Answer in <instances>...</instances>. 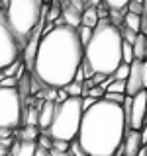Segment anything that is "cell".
<instances>
[{"label": "cell", "mask_w": 147, "mask_h": 156, "mask_svg": "<svg viewBox=\"0 0 147 156\" xmlns=\"http://www.w3.org/2000/svg\"><path fill=\"white\" fill-rule=\"evenodd\" d=\"M106 94H120V96H126V82L114 80L110 86L106 88Z\"/></svg>", "instance_id": "23"}, {"label": "cell", "mask_w": 147, "mask_h": 156, "mask_svg": "<svg viewBox=\"0 0 147 156\" xmlns=\"http://www.w3.org/2000/svg\"><path fill=\"white\" fill-rule=\"evenodd\" d=\"M20 51H22V49H20L18 39L10 31L4 12H0V72L6 66H10L12 62L18 61Z\"/></svg>", "instance_id": "7"}, {"label": "cell", "mask_w": 147, "mask_h": 156, "mask_svg": "<svg viewBox=\"0 0 147 156\" xmlns=\"http://www.w3.org/2000/svg\"><path fill=\"white\" fill-rule=\"evenodd\" d=\"M53 115H55V104L53 101H39V109H37V129L41 133L51 127Z\"/></svg>", "instance_id": "10"}, {"label": "cell", "mask_w": 147, "mask_h": 156, "mask_svg": "<svg viewBox=\"0 0 147 156\" xmlns=\"http://www.w3.org/2000/svg\"><path fill=\"white\" fill-rule=\"evenodd\" d=\"M137 156H147V146H143V148L137 152Z\"/></svg>", "instance_id": "36"}, {"label": "cell", "mask_w": 147, "mask_h": 156, "mask_svg": "<svg viewBox=\"0 0 147 156\" xmlns=\"http://www.w3.org/2000/svg\"><path fill=\"white\" fill-rule=\"evenodd\" d=\"M69 144L71 143H65V140H53L51 150H57V152H69Z\"/></svg>", "instance_id": "28"}, {"label": "cell", "mask_w": 147, "mask_h": 156, "mask_svg": "<svg viewBox=\"0 0 147 156\" xmlns=\"http://www.w3.org/2000/svg\"><path fill=\"white\" fill-rule=\"evenodd\" d=\"M81 26L90 27V29H94V27L98 26V14H96V8L86 6V10L81 14Z\"/></svg>", "instance_id": "13"}, {"label": "cell", "mask_w": 147, "mask_h": 156, "mask_svg": "<svg viewBox=\"0 0 147 156\" xmlns=\"http://www.w3.org/2000/svg\"><path fill=\"white\" fill-rule=\"evenodd\" d=\"M139 139H141V146H147V123L141 127V131H139Z\"/></svg>", "instance_id": "32"}, {"label": "cell", "mask_w": 147, "mask_h": 156, "mask_svg": "<svg viewBox=\"0 0 147 156\" xmlns=\"http://www.w3.org/2000/svg\"><path fill=\"white\" fill-rule=\"evenodd\" d=\"M0 88H18V80L16 78H2L0 80Z\"/></svg>", "instance_id": "30"}, {"label": "cell", "mask_w": 147, "mask_h": 156, "mask_svg": "<svg viewBox=\"0 0 147 156\" xmlns=\"http://www.w3.org/2000/svg\"><path fill=\"white\" fill-rule=\"evenodd\" d=\"M69 154H71V156H86L85 152H82V148L78 146L77 140H73V143L69 144Z\"/></svg>", "instance_id": "29"}, {"label": "cell", "mask_w": 147, "mask_h": 156, "mask_svg": "<svg viewBox=\"0 0 147 156\" xmlns=\"http://www.w3.org/2000/svg\"><path fill=\"white\" fill-rule=\"evenodd\" d=\"M37 150V143H20L18 140V154L16 156H33Z\"/></svg>", "instance_id": "17"}, {"label": "cell", "mask_w": 147, "mask_h": 156, "mask_svg": "<svg viewBox=\"0 0 147 156\" xmlns=\"http://www.w3.org/2000/svg\"><path fill=\"white\" fill-rule=\"evenodd\" d=\"M143 148L141 146V139L137 131H127L124 136V143H122V154L124 156H137V152Z\"/></svg>", "instance_id": "11"}, {"label": "cell", "mask_w": 147, "mask_h": 156, "mask_svg": "<svg viewBox=\"0 0 147 156\" xmlns=\"http://www.w3.org/2000/svg\"><path fill=\"white\" fill-rule=\"evenodd\" d=\"M131 51H134V61H145V35L137 33Z\"/></svg>", "instance_id": "14"}, {"label": "cell", "mask_w": 147, "mask_h": 156, "mask_svg": "<svg viewBox=\"0 0 147 156\" xmlns=\"http://www.w3.org/2000/svg\"><path fill=\"white\" fill-rule=\"evenodd\" d=\"M37 96H41L43 101H53V104H55V100H57V90H55V88H47L45 92H41V94H37Z\"/></svg>", "instance_id": "27"}, {"label": "cell", "mask_w": 147, "mask_h": 156, "mask_svg": "<svg viewBox=\"0 0 147 156\" xmlns=\"http://www.w3.org/2000/svg\"><path fill=\"white\" fill-rule=\"evenodd\" d=\"M108 12H124V10H127V0H108V2L104 4Z\"/></svg>", "instance_id": "19"}, {"label": "cell", "mask_w": 147, "mask_h": 156, "mask_svg": "<svg viewBox=\"0 0 147 156\" xmlns=\"http://www.w3.org/2000/svg\"><path fill=\"white\" fill-rule=\"evenodd\" d=\"M134 62V51H131V45L130 43H122V65H127L130 66Z\"/></svg>", "instance_id": "21"}, {"label": "cell", "mask_w": 147, "mask_h": 156, "mask_svg": "<svg viewBox=\"0 0 147 156\" xmlns=\"http://www.w3.org/2000/svg\"><path fill=\"white\" fill-rule=\"evenodd\" d=\"M18 136H20V143H36L37 136H39V129H37V127L24 125V129L18 133Z\"/></svg>", "instance_id": "15"}, {"label": "cell", "mask_w": 147, "mask_h": 156, "mask_svg": "<svg viewBox=\"0 0 147 156\" xmlns=\"http://www.w3.org/2000/svg\"><path fill=\"white\" fill-rule=\"evenodd\" d=\"M10 136H12V131H8V129H0V140L10 139Z\"/></svg>", "instance_id": "33"}, {"label": "cell", "mask_w": 147, "mask_h": 156, "mask_svg": "<svg viewBox=\"0 0 147 156\" xmlns=\"http://www.w3.org/2000/svg\"><path fill=\"white\" fill-rule=\"evenodd\" d=\"M59 18H61V4L53 2V4H51V8H49L47 12H45V20L49 22V26H53V23H55Z\"/></svg>", "instance_id": "18"}, {"label": "cell", "mask_w": 147, "mask_h": 156, "mask_svg": "<svg viewBox=\"0 0 147 156\" xmlns=\"http://www.w3.org/2000/svg\"><path fill=\"white\" fill-rule=\"evenodd\" d=\"M82 113L85 111H82L81 98H69L63 104H55V115H53L51 127L43 135H47L51 140L73 143L81 129Z\"/></svg>", "instance_id": "5"}, {"label": "cell", "mask_w": 147, "mask_h": 156, "mask_svg": "<svg viewBox=\"0 0 147 156\" xmlns=\"http://www.w3.org/2000/svg\"><path fill=\"white\" fill-rule=\"evenodd\" d=\"M36 143H37V146H39V148H43V150H47V152H49V150H51V144H53V140L51 139H49V136L47 135H39L37 136V140H36Z\"/></svg>", "instance_id": "25"}, {"label": "cell", "mask_w": 147, "mask_h": 156, "mask_svg": "<svg viewBox=\"0 0 147 156\" xmlns=\"http://www.w3.org/2000/svg\"><path fill=\"white\" fill-rule=\"evenodd\" d=\"M63 90H65V94L69 98H82V84H75V82H71V84H67Z\"/></svg>", "instance_id": "22"}, {"label": "cell", "mask_w": 147, "mask_h": 156, "mask_svg": "<svg viewBox=\"0 0 147 156\" xmlns=\"http://www.w3.org/2000/svg\"><path fill=\"white\" fill-rule=\"evenodd\" d=\"M47 154H49V156H71L69 152H57V150H49Z\"/></svg>", "instance_id": "34"}, {"label": "cell", "mask_w": 147, "mask_h": 156, "mask_svg": "<svg viewBox=\"0 0 147 156\" xmlns=\"http://www.w3.org/2000/svg\"><path fill=\"white\" fill-rule=\"evenodd\" d=\"M77 35H78V41H81V43H82V47H85L86 43L90 41V37H92V29H90V27L81 26V27H77Z\"/></svg>", "instance_id": "24"}, {"label": "cell", "mask_w": 147, "mask_h": 156, "mask_svg": "<svg viewBox=\"0 0 147 156\" xmlns=\"http://www.w3.org/2000/svg\"><path fill=\"white\" fill-rule=\"evenodd\" d=\"M26 101L18 88H0V129L14 131L22 123Z\"/></svg>", "instance_id": "6"}, {"label": "cell", "mask_w": 147, "mask_h": 156, "mask_svg": "<svg viewBox=\"0 0 147 156\" xmlns=\"http://www.w3.org/2000/svg\"><path fill=\"white\" fill-rule=\"evenodd\" d=\"M122 33L120 27L112 26L108 20H100L92 29L90 41L85 45V65L92 74L110 76L122 65Z\"/></svg>", "instance_id": "3"}, {"label": "cell", "mask_w": 147, "mask_h": 156, "mask_svg": "<svg viewBox=\"0 0 147 156\" xmlns=\"http://www.w3.org/2000/svg\"><path fill=\"white\" fill-rule=\"evenodd\" d=\"M104 94H106V92L102 90L100 86H92L90 90L86 92V96H88V98H92V100H96V101H98V100H102V98H104Z\"/></svg>", "instance_id": "26"}, {"label": "cell", "mask_w": 147, "mask_h": 156, "mask_svg": "<svg viewBox=\"0 0 147 156\" xmlns=\"http://www.w3.org/2000/svg\"><path fill=\"white\" fill-rule=\"evenodd\" d=\"M33 156H49V154H47V150H43V148H39V146H37V150H36V154H33Z\"/></svg>", "instance_id": "35"}, {"label": "cell", "mask_w": 147, "mask_h": 156, "mask_svg": "<svg viewBox=\"0 0 147 156\" xmlns=\"http://www.w3.org/2000/svg\"><path fill=\"white\" fill-rule=\"evenodd\" d=\"M122 26L127 27V29H131V31H135V33H139L141 18H139V16H135V14L126 12V14H124V22H122Z\"/></svg>", "instance_id": "16"}, {"label": "cell", "mask_w": 147, "mask_h": 156, "mask_svg": "<svg viewBox=\"0 0 147 156\" xmlns=\"http://www.w3.org/2000/svg\"><path fill=\"white\" fill-rule=\"evenodd\" d=\"M45 12L47 8L43 6L41 0H14V2H10L4 16H6L10 31L18 39L20 49H24L28 39L32 37L33 29L39 26L41 18L45 16Z\"/></svg>", "instance_id": "4"}, {"label": "cell", "mask_w": 147, "mask_h": 156, "mask_svg": "<svg viewBox=\"0 0 147 156\" xmlns=\"http://www.w3.org/2000/svg\"><path fill=\"white\" fill-rule=\"evenodd\" d=\"M147 123V90L139 92L131 98V109H130V121H127V131H137Z\"/></svg>", "instance_id": "8"}, {"label": "cell", "mask_w": 147, "mask_h": 156, "mask_svg": "<svg viewBox=\"0 0 147 156\" xmlns=\"http://www.w3.org/2000/svg\"><path fill=\"white\" fill-rule=\"evenodd\" d=\"M81 101H82V111H86L88 107H92V105H94V101H96V100H92V98L85 96V98H81Z\"/></svg>", "instance_id": "31"}, {"label": "cell", "mask_w": 147, "mask_h": 156, "mask_svg": "<svg viewBox=\"0 0 147 156\" xmlns=\"http://www.w3.org/2000/svg\"><path fill=\"white\" fill-rule=\"evenodd\" d=\"M85 61V47L77 29L67 26H47L37 45L32 74L45 88H65Z\"/></svg>", "instance_id": "1"}, {"label": "cell", "mask_w": 147, "mask_h": 156, "mask_svg": "<svg viewBox=\"0 0 147 156\" xmlns=\"http://www.w3.org/2000/svg\"><path fill=\"white\" fill-rule=\"evenodd\" d=\"M127 133L122 105L104 98L82 113L77 143L86 156H116Z\"/></svg>", "instance_id": "2"}, {"label": "cell", "mask_w": 147, "mask_h": 156, "mask_svg": "<svg viewBox=\"0 0 147 156\" xmlns=\"http://www.w3.org/2000/svg\"><path fill=\"white\" fill-rule=\"evenodd\" d=\"M39 27H41V22H39V26L36 27V35L29 37L28 47L22 49V51H24V62H26L24 66H28L29 72H32V68H33V61H36V53H37V45H39V33H37Z\"/></svg>", "instance_id": "12"}, {"label": "cell", "mask_w": 147, "mask_h": 156, "mask_svg": "<svg viewBox=\"0 0 147 156\" xmlns=\"http://www.w3.org/2000/svg\"><path fill=\"white\" fill-rule=\"evenodd\" d=\"M0 156H8V150L4 146H0Z\"/></svg>", "instance_id": "37"}, {"label": "cell", "mask_w": 147, "mask_h": 156, "mask_svg": "<svg viewBox=\"0 0 147 156\" xmlns=\"http://www.w3.org/2000/svg\"><path fill=\"white\" fill-rule=\"evenodd\" d=\"M143 61H134L130 65V76L126 80V96L134 98L135 94L145 90V84H143V66H141Z\"/></svg>", "instance_id": "9"}, {"label": "cell", "mask_w": 147, "mask_h": 156, "mask_svg": "<svg viewBox=\"0 0 147 156\" xmlns=\"http://www.w3.org/2000/svg\"><path fill=\"white\" fill-rule=\"evenodd\" d=\"M110 76H112V80L126 82V80H127V76H130V66H127V65H120V66H118Z\"/></svg>", "instance_id": "20"}]
</instances>
